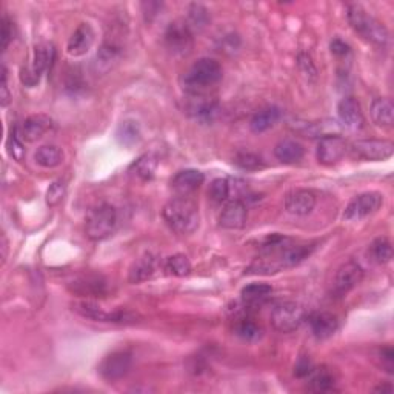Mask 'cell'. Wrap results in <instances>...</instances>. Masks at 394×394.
I'll return each instance as SVG.
<instances>
[{
  "label": "cell",
  "mask_w": 394,
  "mask_h": 394,
  "mask_svg": "<svg viewBox=\"0 0 394 394\" xmlns=\"http://www.w3.org/2000/svg\"><path fill=\"white\" fill-rule=\"evenodd\" d=\"M222 77V65L210 57H203L194 62L191 68L180 77V85L188 96H202L221 82Z\"/></svg>",
  "instance_id": "6da1fadb"
},
{
  "label": "cell",
  "mask_w": 394,
  "mask_h": 394,
  "mask_svg": "<svg viewBox=\"0 0 394 394\" xmlns=\"http://www.w3.org/2000/svg\"><path fill=\"white\" fill-rule=\"evenodd\" d=\"M164 219L168 227L178 235H191L199 228V207L187 196H178L164 207Z\"/></svg>",
  "instance_id": "7a4b0ae2"
},
{
  "label": "cell",
  "mask_w": 394,
  "mask_h": 394,
  "mask_svg": "<svg viewBox=\"0 0 394 394\" xmlns=\"http://www.w3.org/2000/svg\"><path fill=\"white\" fill-rule=\"evenodd\" d=\"M347 17L353 30L376 47H386L390 42V33L385 25L365 11L361 5H348Z\"/></svg>",
  "instance_id": "3957f363"
},
{
  "label": "cell",
  "mask_w": 394,
  "mask_h": 394,
  "mask_svg": "<svg viewBox=\"0 0 394 394\" xmlns=\"http://www.w3.org/2000/svg\"><path fill=\"white\" fill-rule=\"evenodd\" d=\"M116 227H118V210L109 203H100L86 217L85 235L90 240L99 242L111 236Z\"/></svg>",
  "instance_id": "277c9868"
},
{
  "label": "cell",
  "mask_w": 394,
  "mask_h": 394,
  "mask_svg": "<svg viewBox=\"0 0 394 394\" xmlns=\"http://www.w3.org/2000/svg\"><path fill=\"white\" fill-rule=\"evenodd\" d=\"M72 311L85 319L96 320V322L109 324H131L136 320V316L128 310H105L104 306L93 301H80L72 304Z\"/></svg>",
  "instance_id": "5b68a950"
},
{
  "label": "cell",
  "mask_w": 394,
  "mask_h": 394,
  "mask_svg": "<svg viewBox=\"0 0 394 394\" xmlns=\"http://www.w3.org/2000/svg\"><path fill=\"white\" fill-rule=\"evenodd\" d=\"M269 320H271V325L276 331L293 333L305 320V308L297 302L277 304L271 311Z\"/></svg>",
  "instance_id": "8992f818"
},
{
  "label": "cell",
  "mask_w": 394,
  "mask_h": 394,
  "mask_svg": "<svg viewBox=\"0 0 394 394\" xmlns=\"http://www.w3.org/2000/svg\"><path fill=\"white\" fill-rule=\"evenodd\" d=\"M165 47L173 56L184 57L193 51L194 38L191 28L188 26L185 20H176L168 25L164 34Z\"/></svg>",
  "instance_id": "52a82bcc"
},
{
  "label": "cell",
  "mask_w": 394,
  "mask_h": 394,
  "mask_svg": "<svg viewBox=\"0 0 394 394\" xmlns=\"http://www.w3.org/2000/svg\"><path fill=\"white\" fill-rule=\"evenodd\" d=\"M384 196L377 191H368L356 196L345 208L344 219L348 222L362 221V219L375 214L382 207Z\"/></svg>",
  "instance_id": "ba28073f"
},
{
  "label": "cell",
  "mask_w": 394,
  "mask_h": 394,
  "mask_svg": "<svg viewBox=\"0 0 394 394\" xmlns=\"http://www.w3.org/2000/svg\"><path fill=\"white\" fill-rule=\"evenodd\" d=\"M133 367V354L127 349H119L108 354L99 365L100 376L108 382H116L125 377Z\"/></svg>",
  "instance_id": "9c48e42d"
},
{
  "label": "cell",
  "mask_w": 394,
  "mask_h": 394,
  "mask_svg": "<svg viewBox=\"0 0 394 394\" xmlns=\"http://www.w3.org/2000/svg\"><path fill=\"white\" fill-rule=\"evenodd\" d=\"M352 151L356 157L370 162H382L390 159L394 152V145L391 141H379V139H367V141H357L352 145Z\"/></svg>",
  "instance_id": "30bf717a"
},
{
  "label": "cell",
  "mask_w": 394,
  "mask_h": 394,
  "mask_svg": "<svg viewBox=\"0 0 394 394\" xmlns=\"http://www.w3.org/2000/svg\"><path fill=\"white\" fill-rule=\"evenodd\" d=\"M363 279V269L354 260H348L340 265L333 279V293L336 296H345L356 288Z\"/></svg>",
  "instance_id": "8fae6325"
},
{
  "label": "cell",
  "mask_w": 394,
  "mask_h": 394,
  "mask_svg": "<svg viewBox=\"0 0 394 394\" xmlns=\"http://www.w3.org/2000/svg\"><path fill=\"white\" fill-rule=\"evenodd\" d=\"M348 151V142L339 134H331L319 139L316 156L319 164L322 165H334L340 162Z\"/></svg>",
  "instance_id": "7c38bea8"
},
{
  "label": "cell",
  "mask_w": 394,
  "mask_h": 394,
  "mask_svg": "<svg viewBox=\"0 0 394 394\" xmlns=\"http://www.w3.org/2000/svg\"><path fill=\"white\" fill-rule=\"evenodd\" d=\"M71 293L82 297H105L108 294V282L99 274H85L70 282Z\"/></svg>",
  "instance_id": "4fadbf2b"
},
{
  "label": "cell",
  "mask_w": 394,
  "mask_h": 394,
  "mask_svg": "<svg viewBox=\"0 0 394 394\" xmlns=\"http://www.w3.org/2000/svg\"><path fill=\"white\" fill-rule=\"evenodd\" d=\"M160 267H164V264L162 260H159L157 256L151 253L143 254V256L134 260L133 265H131L128 271V281L129 283H142L145 281H150L151 277H155Z\"/></svg>",
  "instance_id": "5bb4252c"
},
{
  "label": "cell",
  "mask_w": 394,
  "mask_h": 394,
  "mask_svg": "<svg viewBox=\"0 0 394 394\" xmlns=\"http://www.w3.org/2000/svg\"><path fill=\"white\" fill-rule=\"evenodd\" d=\"M338 114L342 125L352 131H359L365 127V118L361 104L354 97H344L338 105Z\"/></svg>",
  "instance_id": "9a60e30c"
},
{
  "label": "cell",
  "mask_w": 394,
  "mask_h": 394,
  "mask_svg": "<svg viewBox=\"0 0 394 394\" xmlns=\"http://www.w3.org/2000/svg\"><path fill=\"white\" fill-rule=\"evenodd\" d=\"M248 210L244 200L233 199L222 210L219 217V225L225 230H242L246 225Z\"/></svg>",
  "instance_id": "2e32d148"
},
{
  "label": "cell",
  "mask_w": 394,
  "mask_h": 394,
  "mask_svg": "<svg viewBox=\"0 0 394 394\" xmlns=\"http://www.w3.org/2000/svg\"><path fill=\"white\" fill-rule=\"evenodd\" d=\"M96 40V33L90 24H80L68 40L67 51L71 57L85 56Z\"/></svg>",
  "instance_id": "e0dca14e"
},
{
  "label": "cell",
  "mask_w": 394,
  "mask_h": 394,
  "mask_svg": "<svg viewBox=\"0 0 394 394\" xmlns=\"http://www.w3.org/2000/svg\"><path fill=\"white\" fill-rule=\"evenodd\" d=\"M316 202V194L310 189H294L285 197V210L293 216H308Z\"/></svg>",
  "instance_id": "ac0fdd59"
},
{
  "label": "cell",
  "mask_w": 394,
  "mask_h": 394,
  "mask_svg": "<svg viewBox=\"0 0 394 394\" xmlns=\"http://www.w3.org/2000/svg\"><path fill=\"white\" fill-rule=\"evenodd\" d=\"M187 111L196 120L213 122L219 111V104L216 99L208 97L207 94H202V96H189Z\"/></svg>",
  "instance_id": "d6986e66"
},
{
  "label": "cell",
  "mask_w": 394,
  "mask_h": 394,
  "mask_svg": "<svg viewBox=\"0 0 394 394\" xmlns=\"http://www.w3.org/2000/svg\"><path fill=\"white\" fill-rule=\"evenodd\" d=\"M122 57V47L116 40H105L102 43L96 54V62H94V68L100 74H107L111 71L116 65L119 63Z\"/></svg>",
  "instance_id": "ffe728a7"
},
{
  "label": "cell",
  "mask_w": 394,
  "mask_h": 394,
  "mask_svg": "<svg viewBox=\"0 0 394 394\" xmlns=\"http://www.w3.org/2000/svg\"><path fill=\"white\" fill-rule=\"evenodd\" d=\"M53 128V120L45 114H33L26 118L20 129V137L25 142H36Z\"/></svg>",
  "instance_id": "44dd1931"
},
{
  "label": "cell",
  "mask_w": 394,
  "mask_h": 394,
  "mask_svg": "<svg viewBox=\"0 0 394 394\" xmlns=\"http://www.w3.org/2000/svg\"><path fill=\"white\" fill-rule=\"evenodd\" d=\"M308 322L311 326L313 336H315V338L319 340H325L328 338H331V336L338 331V328H339L338 317L331 315V313H325V311L311 315Z\"/></svg>",
  "instance_id": "7402d4cb"
},
{
  "label": "cell",
  "mask_w": 394,
  "mask_h": 394,
  "mask_svg": "<svg viewBox=\"0 0 394 394\" xmlns=\"http://www.w3.org/2000/svg\"><path fill=\"white\" fill-rule=\"evenodd\" d=\"M203 180H205V176H203L202 171L182 170L173 178L171 188L179 196H188L194 193L203 184Z\"/></svg>",
  "instance_id": "603a6c76"
},
{
  "label": "cell",
  "mask_w": 394,
  "mask_h": 394,
  "mask_svg": "<svg viewBox=\"0 0 394 394\" xmlns=\"http://www.w3.org/2000/svg\"><path fill=\"white\" fill-rule=\"evenodd\" d=\"M281 119V109L276 107H267L259 109L258 113L253 114L250 120V129L253 133L260 134L265 131L271 129Z\"/></svg>",
  "instance_id": "cb8c5ba5"
},
{
  "label": "cell",
  "mask_w": 394,
  "mask_h": 394,
  "mask_svg": "<svg viewBox=\"0 0 394 394\" xmlns=\"http://www.w3.org/2000/svg\"><path fill=\"white\" fill-rule=\"evenodd\" d=\"M305 155V150L301 143L294 139H283L274 147V156L282 164H296L299 160H302Z\"/></svg>",
  "instance_id": "d4e9b609"
},
{
  "label": "cell",
  "mask_w": 394,
  "mask_h": 394,
  "mask_svg": "<svg viewBox=\"0 0 394 394\" xmlns=\"http://www.w3.org/2000/svg\"><path fill=\"white\" fill-rule=\"evenodd\" d=\"M371 119L381 128H391L394 123V105L390 99L379 97L371 104Z\"/></svg>",
  "instance_id": "484cf974"
},
{
  "label": "cell",
  "mask_w": 394,
  "mask_h": 394,
  "mask_svg": "<svg viewBox=\"0 0 394 394\" xmlns=\"http://www.w3.org/2000/svg\"><path fill=\"white\" fill-rule=\"evenodd\" d=\"M54 61H56V48H54L53 43L45 42V43H40V45L36 47L31 67L36 72H38L39 76H42L43 72H47L48 70H51Z\"/></svg>",
  "instance_id": "4316f807"
},
{
  "label": "cell",
  "mask_w": 394,
  "mask_h": 394,
  "mask_svg": "<svg viewBox=\"0 0 394 394\" xmlns=\"http://www.w3.org/2000/svg\"><path fill=\"white\" fill-rule=\"evenodd\" d=\"M294 129L297 133H301L306 137H326L336 134L334 129H338V125L331 120H322V122H304V123H297L294 127Z\"/></svg>",
  "instance_id": "83f0119b"
},
{
  "label": "cell",
  "mask_w": 394,
  "mask_h": 394,
  "mask_svg": "<svg viewBox=\"0 0 394 394\" xmlns=\"http://www.w3.org/2000/svg\"><path fill=\"white\" fill-rule=\"evenodd\" d=\"M34 160L42 168H56L63 162V151L56 145H43L36 151Z\"/></svg>",
  "instance_id": "f1b7e54d"
},
{
  "label": "cell",
  "mask_w": 394,
  "mask_h": 394,
  "mask_svg": "<svg viewBox=\"0 0 394 394\" xmlns=\"http://www.w3.org/2000/svg\"><path fill=\"white\" fill-rule=\"evenodd\" d=\"M235 333L239 336L240 339L246 340V342H258L262 339V336H264L262 328L254 322L253 319L246 317V316L236 319Z\"/></svg>",
  "instance_id": "f546056e"
},
{
  "label": "cell",
  "mask_w": 394,
  "mask_h": 394,
  "mask_svg": "<svg viewBox=\"0 0 394 394\" xmlns=\"http://www.w3.org/2000/svg\"><path fill=\"white\" fill-rule=\"evenodd\" d=\"M157 159L152 155H143L129 166V173L141 180H151L155 178Z\"/></svg>",
  "instance_id": "4dcf8cb0"
},
{
  "label": "cell",
  "mask_w": 394,
  "mask_h": 394,
  "mask_svg": "<svg viewBox=\"0 0 394 394\" xmlns=\"http://www.w3.org/2000/svg\"><path fill=\"white\" fill-rule=\"evenodd\" d=\"M273 293V287L268 285V283H262V282H256V283H250L240 291V296H242V301L245 305H254L259 304L267 299L268 296H271Z\"/></svg>",
  "instance_id": "1f68e13d"
},
{
  "label": "cell",
  "mask_w": 394,
  "mask_h": 394,
  "mask_svg": "<svg viewBox=\"0 0 394 394\" xmlns=\"http://www.w3.org/2000/svg\"><path fill=\"white\" fill-rule=\"evenodd\" d=\"M334 376L326 368L313 370L310 373L308 390L315 393H326L334 390Z\"/></svg>",
  "instance_id": "d6a6232c"
},
{
  "label": "cell",
  "mask_w": 394,
  "mask_h": 394,
  "mask_svg": "<svg viewBox=\"0 0 394 394\" xmlns=\"http://www.w3.org/2000/svg\"><path fill=\"white\" fill-rule=\"evenodd\" d=\"M162 268L165 269L166 274L170 276L185 277L191 273V262H189L185 254H173V256L164 260Z\"/></svg>",
  "instance_id": "836d02e7"
},
{
  "label": "cell",
  "mask_w": 394,
  "mask_h": 394,
  "mask_svg": "<svg viewBox=\"0 0 394 394\" xmlns=\"http://www.w3.org/2000/svg\"><path fill=\"white\" fill-rule=\"evenodd\" d=\"M210 22H211L210 11L205 8V6L200 5V3L189 5L187 24H188L189 28H191V31H194V30L202 31L203 28L208 26Z\"/></svg>",
  "instance_id": "e575fe53"
},
{
  "label": "cell",
  "mask_w": 394,
  "mask_h": 394,
  "mask_svg": "<svg viewBox=\"0 0 394 394\" xmlns=\"http://www.w3.org/2000/svg\"><path fill=\"white\" fill-rule=\"evenodd\" d=\"M116 137L125 147H133L134 143L139 142V139H141V128H139L137 122L125 120L120 123L118 131H116Z\"/></svg>",
  "instance_id": "d590c367"
},
{
  "label": "cell",
  "mask_w": 394,
  "mask_h": 394,
  "mask_svg": "<svg viewBox=\"0 0 394 394\" xmlns=\"http://www.w3.org/2000/svg\"><path fill=\"white\" fill-rule=\"evenodd\" d=\"M370 256L377 264H388L393 259V245L386 237H379L370 245Z\"/></svg>",
  "instance_id": "8d00e7d4"
},
{
  "label": "cell",
  "mask_w": 394,
  "mask_h": 394,
  "mask_svg": "<svg viewBox=\"0 0 394 394\" xmlns=\"http://www.w3.org/2000/svg\"><path fill=\"white\" fill-rule=\"evenodd\" d=\"M233 164L245 171H256L265 166L262 157L251 151H239L235 159H233Z\"/></svg>",
  "instance_id": "74e56055"
},
{
  "label": "cell",
  "mask_w": 394,
  "mask_h": 394,
  "mask_svg": "<svg viewBox=\"0 0 394 394\" xmlns=\"http://www.w3.org/2000/svg\"><path fill=\"white\" fill-rule=\"evenodd\" d=\"M230 194H231V185L228 179L219 178L211 182V185L208 188V196L214 203L227 202Z\"/></svg>",
  "instance_id": "f35d334b"
},
{
  "label": "cell",
  "mask_w": 394,
  "mask_h": 394,
  "mask_svg": "<svg viewBox=\"0 0 394 394\" xmlns=\"http://www.w3.org/2000/svg\"><path fill=\"white\" fill-rule=\"evenodd\" d=\"M65 193H67V185L62 180H56L47 189V205L57 207L63 200Z\"/></svg>",
  "instance_id": "ab89813d"
},
{
  "label": "cell",
  "mask_w": 394,
  "mask_h": 394,
  "mask_svg": "<svg viewBox=\"0 0 394 394\" xmlns=\"http://www.w3.org/2000/svg\"><path fill=\"white\" fill-rule=\"evenodd\" d=\"M377 357H379V362H381V367L386 371V373L393 375L394 373V349H393V347H390V345L382 347L381 349H379Z\"/></svg>",
  "instance_id": "60d3db41"
},
{
  "label": "cell",
  "mask_w": 394,
  "mask_h": 394,
  "mask_svg": "<svg viewBox=\"0 0 394 394\" xmlns=\"http://www.w3.org/2000/svg\"><path fill=\"white\" fill-rule=\"evenodd\" d=\"M19 131L14 129L13 134L10 137V155L17 160V162H22L25 157V148H24V143L19 139Z\"/></svg>",
  "instance_id": "b9f144b4"
},
{
  "label": "cell",
  "mask_w": 394,
  "mask_h": 394,
  "mask_svg": "<svg viewBox=\"0 0 394 394\" xmlns=\"http://www.w3.org/2000/svg\"><path fill=\"white\" fill-rule=\"evenodd\" d=\"M14 39V26L13 22L3 16L2 19V34H0V42H2V51H6V48L10 47L11 40Z\"/></svg>",
  "instance_id": "7bdbcfd3"
},
{
  "label": "cell",
  "mask_w": 394,
  "mask_h": 394,
  "mask_svg": "<svg viewBox=\"0 0 394 394\" xmlns=\"http://www.w3.org/2000/svg\"><path fill=\"white\" fill-rule=\"evenodd\" d=\"M20 80H22V84H24L25 86H30V88H33V86H36V85L39 84L40 76L33 70L31 65H28V67L22 68Z\"/></svg>",
  "instance_id": "ee69618b"
},
{
  "label": "cell",
  "mask_w": 394,
  "mask_h": 394,
  "mask_svg": "<svg viewBox=\"0 0 394 394\" xmlns=\"http://www.w3.org/2000/svg\"><path fill=\"white\" fill-rule=\"evenodd\" d=\"M162 8H164V3H160V2H143L142 11H143L145 20L151 22L152 19H156L159 16V13L162 11Z\"/></svg>",
  "instance_id": "f6af8a7d"
},
{
  "label": "cell",
  "mask_w": 394,
  "mask_h": 394,
  "mask_svg": "<svg viewBox=\"0 0 394 394\" xmlns=\"http://www.w3.org/2000/svg\"><path fill=\"white\" fill-rule=\"evenodd\" d=\"M6 80H8V76H6V68L2 67V84H0V91H2V94H0V104H2V107L8 105L11 100L8 82H6Z\"/></svg>",
  "instance_id": "bcb514c9"
},
{
  "label": "cell",
  "mask_w": 394,
  "mask_h": 394,
  "mask_svg": "<svg viewBox=\"0 0 394 394\" xmlns=\"http://www.w3.org/2000/svg\"><path fill=\"white\" fill-rule=\"evenodd\" d=\"M330 48H331V53L338 57H344L347 54H349V45L345 43L342 39H334L330 43Z\"/></svg>",
  "instance_id": "7dc6e473"
},
{
  "label": "cell",
  "mask_w": 394,
  "mask_h": 394,
  "mask_svg": "<svg viewBox=\"0 0 394 394\" xmlns=\"http://www.w3.org/2000/svg\"><path fill=\"white\" fill-rule=\"evenodd\" d=\"M313 370H315V368H313V363L310 362V359H305V357H304V359H301V361L297 362L294 373L299 377H305V376H310V373H311Z\"/></svg>",
  "instance_id": "c3c4849f"
},
{
  "label": "cell",
  "mask_w": 394,
  "mask_h": 394,
  "mask_svg": "<svg viewBox=\"0 0 394 394\" xmlns=\"http://www.w3.org/2000/svg\"><path fill=\"white\" fill-rule=\"evenodd\" d=\"M375 391H382V393H391L393 391V386L391 384H384V385H379L375 388Z\"/></svg>",
  "instance_id": "681fc988"
}]
</instances>
